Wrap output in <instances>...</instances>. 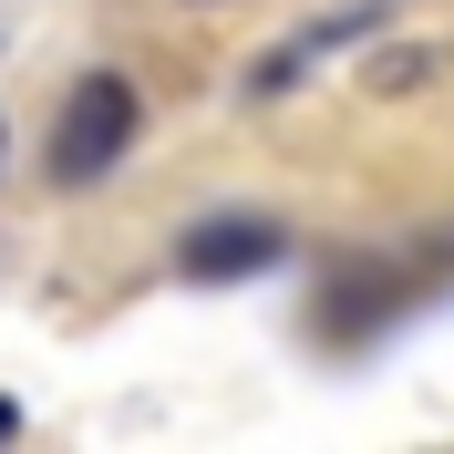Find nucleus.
I'll use <instances>...</instances> for the list:
<instances>
[{
  "label": "nucleus",
  "instance_id": "nucleus-2",
  "mask_svg": "<svg viewBox=\"0 0 454 454\" xmlns=\"http://www.w3.org/2000/svg\"><path fill=\"white\" fill-rule=\"evenodd\" d=\"M289 258V238L269 217H207V227H186V248H176V269H186V279H258V269H279Z\"/></svg>",
  "mask_w": 454,
  "mask_h": 454
},
{
  "label": "nucleus",
  "instance_id": "nucleus-3",
  "mask_svg": "<svg viewBox=\"0 0 454 454\" xmlns=\"http://www.w3.org/2000/svg\"><path fill=\"white\" fill-rule=\"evenodd\" d=\"M11 424H21V413H11V403H0V434H11Z\"/></svg>",
  "mask_w": 454,
  "mask_h": 454
},
{
  "label": "nucleus",
  "instance_id": "nucleus-1",
  "mask_svg": "<svg viewBox=\"0 0 454 454\" xmlns=\"http://www.w3.org/2000/svg\"><path fill=\"white\" fill-rule=\"evenodd\" d=\"M124 145H135V83L124 73H83L62 93V124H52V176L62 186H93Z\"/></svg>",
  "mask_w": 454,
  "mask_h": 454
}]
</instances>
